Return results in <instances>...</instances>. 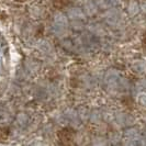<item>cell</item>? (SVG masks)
Segmentation results:
<instances>
[{"label": "cell", "instance_id": "6da1fadb", "mask_svg": "<svg viewBox=\"0 0 146 146\" xmlns=\"http://www.w3.org/2000/svg\"><path fill=\"white\" fill-rule=\"evenodd\" d=\"M103 18L106 20V23L113 29H121V25L123 24L122 12L117 8L110 7L106 9L103 13Z\"/></svg>", "mask_w": 146, "mask_h": 146}, {"label": "cell", "instance_id": "7a4b0ae2", "mask_svg": "<svg viewBox=\"0 0 146 146\" xmlns=\"http://www.w3.org/2000/svg\"><path fill=\"white\" fill-rule=\"evenodd\" d=\"M114 120L120 126H131L134 124V117H132L130 113L119 111L114 114Z\"/></svg>", "mask_w": 146, "mask_h": 146}, {"label": "cell", "instance_id": "3957f363", "mask_svg": "<svg viewBox=\"0 0 146 146\" xmlns=\"http://www.w3.org/2000/svg\"><path fill=\"white\" fill-rule=\"evenodd\" d=\"M66 15L69 20H77V19L86 20V17H87L86 13L84 12V9L80 7H70L67 10Z\"/></svg>", "mask_w": 146, "mask_h": 146}, {"label": "cell", "instance_id": "277c9868", "mask_svg": "<svg viewBox=\"0 0 146 146\" xmlns=\"http://www.w3.org/2000/svg\"><path fill=\"white\" fill-rule=\"evenodd\" d=\"M88 30H89V32L92 34V35H95V36H104L106 35V29H104V27H103V24L101 23H98V22H91V23H89L87 25Z\"/></svg>", "mask_w": 146, "mask_h": 146}, {"label": "cell", "instance_id": "5b68a950", "mask_svg": "<svg viewBox=\"0 0 146 146\" xmlns=\"http://www.w3.org/2000/svg\"><path fill=\"white\" fill-rule=\"evenodd\" d=\"M125 135V139L129 141L126 144H130V145H134V144H137L139 141V131L136 129H133V127H130L127 129L124 133Z\"/></svg>", "mask_w": 146, "mask_h": 146}, {"label": "cell", "instance_id": "8992f818", "mask_svg": "<svg viewBox=\"0 0 146 146\" xmlns=\"http://www.w3.org/2000/svg\"><path fill=\"white\" fill-rule=\"evenodd\" d=\"M82 9H84V12L86 13L87 17H94L95 15H97L99 8L97 6L94 0H88L86 1L84 5H82Z\"/></svg>", "mask_w": 146, "mask_h": 146}, {"label": "cell", "instance_id": "52a82bcc", "mask_svg": "<svg viewBox=\"0 0 146 146\" xmlns=\"http://www.w3.org/2000/svg\"><path fill=\"white\" fill-rule=\"evenodd\" d=\"M52 32L53 34L58 38H66L70 34L68 27H63V25H57V24H54L53 28H52Z\"/></svg>", "mask_w": 146, "mask_h": 146}, {"label": "cell", "instance_id": "ba28073f", "mask_svg": "<svg viewBox=\"0 0 146 146\" xmlns=\"http://www.w3.org/2000/svg\"><path fill=\"white\" fill-rule=\"evenodd\" d=\"M68 17L66 13L63 12H56L54 17H53V21L54 24H57V25H63V27H69V21H68Z\"/></svg>", "mask_w": 146, "mask_h": 146}, {"label": "cell", "instance_id": "9c48e42d", "mask_svg": "<svg viewBox=\"0 0 146 146\" xmlns=\"http://www.w3.org/2000/svg\"><path fill=\"white\" fill-rule=\"evenodd\" d=\"M65 117L66 119L72 123V124L76 125L80 122V117H79V114L77 111H75L73 109H68L66 110L65 112Z\"/></svg>", "mask_w": 146, "mask_h": 146}, {"label": "cell", "instance_id": "30bf717a", "mask_svg": "<svg viewBox=\"0 0 146 146\" xmlns=\"http://www.w3.org/2000/svg\"><path fill=\"white\" fill-rule=\"evenodd\" d=\"M36 47L42 54H51L52 50H53L52 44L46 40H40L36 43Z\"/></svg>", "mask_w": 146, "mask_h": 146}, {"label": "cell", "instance_id": "8fae6325", "mask_svg": "<svg viewBox=\"0 0 146 146\" xmlns=\"http://www.w3.org/2000/svg\"><path fill=\"white\" fill-rule=\"evenodd\" d=\"M141 11V8H139V1L136 0H131L127 5V13L130 17H135V15H139V12Z\"/></svg>", "mask_w": 146, "mask_h": 146}, {"label": "cell", "instance_id": "7c38bea8", "mask_svg": "<svg viewBox=\"0 0 146 146\" xmlns=\"http://www.w3.org/2000/svg\"><path fill=\"white\" fill-rule=\"evenodd\" d=\"M132 68L134 72L139 74H146V60L143 59H137L132 63Z\"/></svg>", "mask_w": 146, "mask_h": 146}, {"label": "cell", "instance_id": "4fadbf2b", "mask_svg": "<svg viewBox=\"0 0 146 146\" xmlns=\"http://www.w3.org/2000/svg\"><path fill=\"white\" fill-rule=\"evenodd\" d=\"M69 28H70L72 30H74V31L80 32V31H82V30L86 28V25H85L84 20H79V19H77V20H70Z\"/></svg>", "mask_w": 146, "mask_h": 146}, {"label": "cell", "instance_id": "5bb4252c", "mask_svg": "<svg viewBox=\"0 0 146 146\" xmlns=\"http://www.w3.org/2000/svg\"><path fill=\"white\" fill-rule=\"evenodd\" d=\"M89 120L92 122V123H100L101 120H102V113H100L99 111H91L89 113Z\"/></svg>", "mask_w": 146, "mask_h": 146}, {"label": "cell", "instance_id": "9a60e30c", "mask_svg": "<svg viewBox=\"0 0 146 146\" xmlns=\"http://www.w3.org/2000/svg\"><path fill=\"white\" fill-rule=\"evenodd\" d=\"M44 10L43 7H40V6H32L30 8V13L33 15L34 18H40L41 15H43Z\"/></svg>", "mask_w": 146, "mask_h": 146}, {"label": "cell", "instance_id": "2e32d148", "mask_svg": "<svg viewBox=\"0 0 146 146\" xmlns=\"http://www.w3.org/2000/svg\"><path fill=\"white\" fill-rule=\"evenodd\" d=\"M92 144L94 145H107L108 139H106L103 136H96L92 139Z\"/></svg>", "mask_w": 146, "mask_h": 146}, {"label": "cell", "instance_id": "e0dca14e", "mask_svg": "<svg viewBox=\"0 0 146 146\" xmlns=\"http://www.w3.org/2000/svg\"><path fill=\"white\" fill-rule=\"evenodd\" d=\"M95 2L97 3L98 8H101V9H104V10L111 7L108 0H95Z\"/></svg>", "mask_w": 146, "mask_h": 146}, {"label": "cell", "instance_id": "ac0fdd59", "mask_svg": "<svg viewBox=\"0 0 146 146\" xmlns=\"http://www.w3.org/2000/svg\"><path fill=\"white\" fill-rule=\"evenodd\" d=\"M137 102H139L142 106L146 107V91L137 95Z\"/></svg>", "mask_w": 146, "mask_h": 146}, {"label": "cell", "instance_id": "d6986e66", "mask_svg": "<svg viewBox=\"0 0 146 146\" xmlns=\"http://www.w3.org/2000/svg\"><path fill=\"white\" fill-rule=\"evenodd\" d=\"M137 88H139L143 91H146V78H143L137 82Z\"/></svg>", "mask_w": 146, "mask_h": 146}, {"label": "cell", "instance_id": "ffe728a7", "mask_svg": "<svg viewBox=\"0 0 146 146\" xmlns=\"http://www.w3.org/2000/svg\"><path fill=\"white\" fill-rule=\"evenodd\" d=\"M18 120H19V123H20V124H25V123L28 122V117H27L25 114H19Z\"/></svg>", "mask_w": 146, "mask_h": 146}, {"label": "cell", "instance_id": "44dd1931", "mask_svg": "<svg viewBox=\"0 0 146 146\" xmlns=\"http://www.w3.org/2000/svg\"><path fill=\"white\" fill-rule=\"evenodd\" d=\"M139 8H141V11L146 15V0H142L139 2Z\"/></svg>", "mask_w": 146, "mask_h": 146}, {"label": "cell", "instance_id": "7402d4cb", "mask_svg": "<svg viewBox=\"0 0 146 146\" xmlns=\"http://www.w3.org/2000/svg\"><path fill=\"white\" fill-rule=\"evenodd\" d=\"M108 1H109L111 7H112V6H113V7H114V6H117V5L121 2V0H108Z\"/></svg>", "mask_w": 146, "mask_h": 146}, {"label": "cell", "instance_id": "603a6c76", "mask_svg": "<svg viewBox=\"0 0 146 146\" xmlns=\"http://www.w3.org/2000/svg\"><path fill=\"white\" fill-rule=\"evenodd\" d=\"M144 122H145V124H146V115L144 117Z\"/></svg>", "mask_w": 146, "mask_h": 146}]
</instances>
